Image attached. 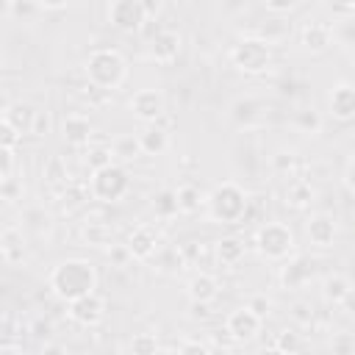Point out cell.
Returning <instances> with one entry per match:
<instances>
[{"instance_id":"27","label":"cell","mask_w":355,"mask_h":355,"mask_svg":"<svg viewBox=\"0 0 355 355\" xmlns=\"http://www.w3.org/2000/svg\"><path fill=\"white\" fill-rule=\"evenodd\" d=\"M175 191H178L180 214H197V211L205 205V194H202L194 183H183V186H178Z\"/></svg>"},{"instance_id":"34","label":"cell","mask_w":355,"mask_h":355,"mask_svg":"<svg viewBox=\"0 0 355 355\" xmlns=\"http://www.w3.org/2000/svg\"><path fill=\"white\" fill-rule=\"evenodd\" d=\"M22 141V133L8 122V119H0V147H14Z\"/></svg>"},{"instance_id":"50","label":"cell","mask_w":355,"mask_h":355,"mask_svg":"<svg viewBox=\"0 0 355 355\" xmlns=\"http://www.w3.org/2000/svg\"><path fill=\"white\" fill-rule=\"evenodd\" d=\"M50 330H53L50 322H42V319L33 324V336H39V338H50Z\"/></svg>"},{"instance_id":"26","label":"cell","mask_w":355,"mask_h":355,"mask_svg":"<svg viewBox=\"0 0 355 355\" xmlns=\"http://www.w3.org/2000/svg\"><path fill=\"white\" fill-rule=\"evenodd\" d=\"M349 286H352V283H349L344 275H338V272H333V275H324V277H322V297H324V302L341 305V300L347 297Z\"/></svg>"},{"instance_id":"47","label":"cell","mask_w":355,"mask_h":355,"mask_svg":"<svg viewBox=\"0 0 355 355\" xmlns=\"http://www.w3.org/2000/svg\"><path fill=\"white\" fill-rule=\"evenodd\" d=\"M341 311H344V313H349V316H355V286H349L347 297L341 300Z\"/></svg>"},{"instance_id":"54","label":"cell","mask_w":355,"mask_h":355,"mask_svg":"<svg viewBox=\"0 0 355 355\" xmlns=\"http://www.w3.org/2000/svg\"><path fill=\"white\" fill-rule=\"evenodd\" d=\"M14 3H17V0H6V6H8V8H11V6H14Z\"/></svg>"},{"instance_id":"52","label":"cell","mask_w":355,"mask_h":355,"mask_svg":"<svg viewBox=\"0 0 355 355\" xmlns=\"http://www.w3.org/2000/svg\"><path fill=\"white\" fill-rule=\"evenodd\" d=\"M305 311H308V308H305V305H297V308H294V316H297V319H300V322H311V316H308V313H305Z\"/></svg>"},{"instance_id":"44","label":"cell","mask_w":355,"mask_h":355,"mask_svg":"<svg viewBox=\"0 0 355 355\" xmlns=\"http://www.w3.org/2000/svg\"><path fill=\"white\" fill-rule=\"evenodd\" d=\"M341 180H344V189L349 194H355V155L344 164V172H341Z\"/></svg>"},{"instance_id":"20","label":"cell","mask_w":355,"mask_h":355,"mask_svg":"<svg viewBox=\"0 0 355 355\" xmlns=\"http://www.w3.org/2000/svg\"><path fill=\"white\" fill-rule=\"evenodd\" d=\"M0 255L11 266L22 263V258H25V239H22L19 227H14V225L3 227V233H0Z\"/></svg>"},{"instance_id":"2","label":"cell","mask_w":355,"mask_h":355,"mask_svg":"<svg viewBox=\"0 0 355 355\" xmlns=\"http://www.w3.org/2000/svg\"><path fill=\"white\" fill-rule=\"evenodd\" d=\"M247 211H250V194L233 183V180H225V183H216L208 194H205V214L211 222L216 225H236V222H244L247 219Z\"/></svg>"},{"instance_id":"49","label":"cell","mask_w":355,"mask_h":355,"mask_svg":"<svg viewBox=\"0 0 355 355\" xmlns=\"http://www.w3.org/2000/svg\"><path fill=\"white\" fill-rule=\"evenodd\" d=\"M64 352H67L64 344H50V341L42 344V355H64Z\"/></svg>"},{"instance_id":"32","label":"cell","mask_w":355,"mask_h":355,"mask_svg":"<svg viewBox=\"0 0 355 355\" xmlns=\"http://www.w3.org/2000/svg\"><path fill=\"white\" fill-rule=\"evenodd\" d=\"M86 164H89L92 172H94V169H103V166H108V164H114V150H111V144L89 147V153H86Z\"/></svg>"},{"instance_id":"11","label":"cell","mask_w":355,"mask_h":355,"mask_svg":"<svg viewBox=\"0 0 355 355\" xmlns=\"http://www.w3.org/2000/svg\"><path fill=\"white\" fill-rule=\"evenodd\" d=\"M327 111L338 122H355V83L341 80L327 94Z\"/></svg>"},{"instance_id":"43","label":"cell","mask_w":355,"mask_h":355,"mask_svg":"<svg viewBox=\"0 0 355 355\" xmlns=\"http://www.w3.org/2000/svg\"><path fill=\"white\" fill-rule=\"evenodd\" d=\"M272 166H275V172H291V166H294V153H286V150L275 153V155H272Z\"/></svg>"},{"instance_id":"23","label":"cell","mask_w":355,"mask_h":355,"mask_svg":"<svg viewBox=\"0 0 355 355\" xmlns=\"http://www.w3.org/2000/svg\"><path fill=\"white\" fill-rule=\"evenodd\" d=\"M316 197V189L311 186V180L305 178H297L286 186V205L288 208H297V211H305Z\"/></svg>"},{"instance_id":"45","label":"cell","mask_w":355,"mask_h":355,"mask_svg":"<svg viewBox=\"0 0 355 355\" xmlns=\"http://www.w3.org/2000/svg\"><path fill=\"white\" fill-rule=\"evenodd\" d=\"M47 133H50V114H47V111H39L31 136H39V139H42V136H47Z\"/></svg>"},{"instance_id":"7","label":"cell","mask_w":355,"mask_h":355,"mask_svg":"<svg viewBox=\"0 0 355 355\" xmlns=\"http://www.w3.org/2000/svg\"><path fill=\"white\" fill-rule=\"evenodd\" d=\"M261 327H263V319L250 305H241V308L230 311L227 319H225V333L233 344H250L261 333Z\"/></svg>"},{"instance_id":"17","label":"cell","mask_w":355,"mask_h":355,"mask_svg":"<svg viewBox=\"0 0 355 355\" xmlns=\"http://www.w3.org/2000/svg\"><path fill=\"white\" fill-rule=\"evenodd\" d=\"M61 136L69 147H86L94 136V128L89 122V116L83 114H67L64 122H61Z\"/></svg>"},{"instance_id":"33","label":"cell","mask_w":355,"mask_h":355,"mask_svg":"<svg viewBox=\"0 0 355 355\" xmlns=\"http://www.w3.org/2000/svg\"><path fill=\"white\" fill-rule=\"evenodd\" d=\"M130 352H136V355H153V352H158L161 349V344H158V338H155V333H136L133 338H130Z\"/></svg>"},{"instance_id":"37","label":"cell","mask_w":355,"mask_h":355,"mask_svg":"<svg viewBox=\"0 0 355 355\" xmlns=\"http://www.w3.org/2000/svg\"><path fill=\"white\" fill-rule=\"evenodd\" d=\"M105 250H108V258H111L114 266H125L128 261H133V252H130L128 241H125V244H111V247H105Z\"/></svg>"},{"instance_id":"36","label":"cell","mask_w":355,"mask_h":355,"mask_svg":"<svg viewBox=\"0 0 355 355\" xmlns=\"http://www.w3.org/2000/svg\"><path fill=\"white\" fill-rule=\"evenodd\" d=\"M330 349H333L336 355H352V352H355V336H349V333L333 336V338H330Z\"/></svg>"},{"instance_id":"16","label":"cell","mask_w":355,"mask_h":355,"mask_svg":"<svg viewBox=\"0 0 355 355\" xmlns=\"http://www.w3.org/2000/svg\"><path fill=\"white\" fill-rule=\"evenodd\" d=\"M300 44L313 55L327 53L333 47V28L324 22H305L300 31Z\"/></svg>"},{"instance_id":"53","label":"cell","mask_w":355,"mask_h":355,"mask_svg":"<svg viewBox=\"0 0 355 355\" xmlns=\"http://www.w3.org/2000/svg\"><path fill=\"white\" fill-rule=\"evenodd\" d=\"M349 69H352V83H355V58H352V67Z\"/></svg>"},{"instance_id":"6","label":"cell","mask_w":355,"mask_h":355,"mask_svg":"<svg viewBox=\"0 0 355 355\" xmlns=\"http://www.w3.org/2000/svg\"><path fill=\"white\" fill-rule=\"evenodd\" d=\"M130 189V175L122 164H108L103 169H94L89 178V191L100 202H119Z\"/></svg>"},{"instance_id":"48","label":"cell","mask_w":355,"mask_h":355,"mask_svg":"<svg viewBox=\"0 0 355 355\" xmlns=\"http://www.w3.org/2000/svg\"><path fill=\"white\" fill-rule=\"evenodd\" d=\"M141 6L147 11V17H158L161 8H164V0H141Z\"/></svg>"},{"instance_id":"30","label":"cell","mask_w":355,"mask_h":355,"mask_svg":"<svg viewBox=\"0 0 355 355\" xmlns=\"http://www.w3.org/2000/svg\"><path fill=\"white\" fill-rule=\"evenodd\" d=\"M294 128H297V133H302V136H316V133L322 130V116H319V111H316V108H302V111H297V114H294Z\"/></svg>"},{"instance_id":"21","label":"cell","mask_w":355,"mask_h":355,"mask_svg":"<svg viewBox=\"0 0 355 355\" xmlns=\"http://www.w3.org/2000/svg\"><path fill=\"white\" fill-rule=\"evenodd\" d=\"M139 141H141L144 155H164V153H166V147H169V133H166L158 122H150V125H144V128H141Z\"/></svg>"},{"instance_id":"40","label":"cell","mask_w":355,"mask_h":355,"mask_svg":"<svg viewBox=\"0 0 355 355\" xmlns=\"http://www.w3.org/2000/svg\"><path fill=\"white\" fill-rule=\"evenodd\" d=\"M247 305H250L261 319H266V316L272 313V300H269L266 294H255V297H250V300H247Z\"/></svg>"},{"instance_id":"4","label":"cell","mask_w":355,"mask_h":355,"mask_svg":"<svg viewBox=\"0 0 355 355\" xmlns=\"http://www.w3.org/2000/svg\"><path fill=\"white\" fill-rule=\"evenodd\" d=\"M272 42L263 36H244L230 47V64L241 75H263L272 67Z\"/></svg>"},{"instance_id":"1","label":"cell","mask_w":355,"mask_h":355,"mask_svg":"<svg viewBox=\"0 0 355 355\" xmlns=\"http://www.w3.org/2000/svg\"><path fill=\"white\" fill-rule=\"evenodd\" d=\"M97 269L94 263H89L86 258H67L61 263H55L47 275V288L61 300V302H72L83 294L97 291Z\"/></svg>"},{"instance_id":"46","label":"cell","mask_w":355,"mask_h":355,"mask_svg":"<svg viewBox=\"0 0 355 355\" xmlns=\"http://www.w3.org/2000/svg\"><path fill=\"white\" fill-rule=\"evenodd\" d=\"M72 0H33V6L36 8H42V11H61V8H67Z\"/></svg>"},{"instance_id":"14","label":"cell","mask_w":355,"mask_h":355,"mask_svg":"<svg viewBox=\"0 0 355 355\" xmlns=\"http://www.w3.org/2000/svg\"><path fill=\"white\" fill-rule=\"evenodd\" d=\"M311 277H313V261H311L308 255H297V258L286 261V266L280 269V286H283L286 291L302 288Z\"/></svg>"},{"instance_id":"13","label":"cell","mask_w":355,"mask_h":355,"mask_svg":"<svg viewBox=\"0 0 355 355\" xmlns=\"http://www.w3.org/2000/svg\"><path fill=\"white\" fill-rule=\"evenodd\" d=\"M128 247H130L136 261H150L161 247V236L153 225H136L128 233Z\"/></svg>"},{"instance_id":"39","label":"cell","mask_w":355,"mask_h":355,"mask_svg":"<svg viewBox=\"0 0 355 355\" xmlns=\"http://www.w3.org/2000/svg\"><path fill=\"white\" fill-rule=\"evenodd\" d=\"M14 155H17V150L14 147H0V180H6V178H11L14 175Z\"/></svg>"},{"instance_id":"42","label":"cell","mask_w":355,"mask_h":355,"mask_svg":"<svg viewBox=\"0 0 355 355\" xmlns=\"http://www.w3.org/2000/svg\"><path fill=\"white\" fill-rule=\"evenodd\" d=\"M261 3H263V8L272 11V14H288V11L297 8L300 0H261Z\"/></svg>"},{"instance_id":"38","label":"cell","mask_w":355,"mask_h":355,"mask_svg":"<svg viewBox=\"0 0 355 355\" xmlns=\"http://www.w3.org/2000/svg\"><path fill=\"white\" fill-rule=\"evenodd\" d=\"M86 194H92V191H89V189H83V186H75V183H69V194H67V191L61 194V200H64V208L69 211V208L80 205V202L86 200Z\"/></svg>"},{"instance_id":"3","label":"cell","mask_w":355,"mask_h":355,"mask_svg":"<svg viewBox=\"0 0 355 355\" xmlns=\"http://www.w3.org/2000/svg\"><path fill=\"white\" fill-rule=\"evenodd\" d=\"M83 72H86V78L94 89L114 92L128 78V61L114 47H94L83 61Z\"/></svg>"},{"instance_id":"19","label":"cell","mask_w":355,"mask_h":355,"mask_svg":"<svg viewBox=\"0 0 355 355\" xmlns=\"http://www.w3.org/2000/svg\"><path fill=\"white\" fill-rule=\"evenodd\" d=\"M36 114H39V108L36 105H31V103H25V100H14V103H6V108H3V119H8L22 136H28V133H33V122H36Z\"/></svg>"},{"instance_id":"10","label":"cell","mask_w":355,"mask_h":355,"mask_svg":"<svg viewBox=\"0 0 355 355\" xmlns=\"http://www.w3.org/2000/svg\"><path fill=\"white\" fill-rule=\"evenodd\" d=\"M67 313H69V319H72L75 324H80V327H97V324L105 319V300H103L97 291L83 294V297L67 302Z\"/></svg>"},{"instance_id":"15","label":"cell","mask_w":355,"mask_h":355,"mask_svg":"<svg viewBox=\"0 0 355 355\" xmlns=\"http://www.w3.org/2000/svg\"><path fill=\"white\" fill-rule=\"evenodd\" d=\"M183 47V36L178 31H158L150 42V58L155 64H172Z\"/></svg>"},{"instance_id":"18","label":"cell","mask_w":355,"mask_h":355,"mask_svg":"<svg viewBox=\"0 0 355 355\" xmlns=\"http://www.w3.org/2000/svg\"><path fill=\"white\" fill-rule=\"evenodd\" d=\"M186 297H189V302L208 305V302H214L219 297V280L211 272H197L186 283Z\"/></svg>"},{"instance_id":"28","label":"cell","mask_w":355,"mask_h":355,"mask_svg":"<svg viewBox=\"0 0 355 355\" xmlns=\"http://www.w3.org/2000/svg\"><path fill=\"white\" fill-rule=\"evenodd\" d=\"M305 347H308V344H305L302 333H300V330H294V327H283V330H277L275 344H272V349H277V352H288V355L302 352Z\"/></svg>"},{"instance_id":"35","label":"cell","mask_w":355,"mask_h":355,"mask_svg":"<svg viewBox=\"0 0 355 355\" xmlns=\"http://www.w3.org/2000/svg\"><path fill=\"white\" fill-rule=\"evenodd\" d=\"M22 191H25V186H22V180H17L14 175L6 178V180H0V197H3L6 202H14L17 197H22Z\"/></svg>"},{"instance_id":"24","label":"cell","mask_w":355,"mask_h":355,"mask_svg":"<svg viewBox=\"0 0 355 355\" xmlns=\"http://www.w3.org/2000/svg\"><path fill=\"white\" fill-rule=\"evenodd\" d=\"M111 150H114V158H116V161H122V164H130V161H136V158H141V155H144L141 141H139V133H136V136H133V133L116 136V139H114V144H111Z\"/></svg>"},{"instance_id":"25","label":"cell","mask_w":355,"mask_h":355,"mask_svg":"<svg viewBox=\"0 0 355 355\" xmlns=\"http://www.w3.org/2000/svg\"><path fill=\"white\" fill-rule=\"evenodd\" d=\"M80 239L92 247H111L114 244V227L105 222H86L80 227Z\"/></svg>"},{"instance_id":"51","label":"cell","mask_w":355,"mask_h":355,"mask_svg":"<svg viewBox=\"0 0 355 355\" xmlns=\"http://www.w3.org/2000/svg\"><path fill=\"white\" fill-rule=\"evenodd\" d=\"M330 6H336L338 11H355V0H330Z\"/></svg>"},{"instance_id":"22","label":"cell","mask_w":355,"mask_h":355,"mask_svg":"<svg viewBox=\"0 0 355 355\" xmlns=\"http://www.w3.org/2000/svg\"><path fill=\"white\" fill-rule=\"evenodd\" d=\"M244 252H247V244L239 239V236H225L214 244V255L222 266H236L244 261Z\"/></svg>"},{"instance_id":"9","label":"cell","mask_w":355,"mask_h":355,"mask_svg":"<svg viewBox=\"0 0 355 355\" xmlns=\"http://www.w3.org/2000/svg\"><path fill=\"white\" fill-rule=\"evenodd\" d=\"M128 105H130V114L139 122H144V125L158 122L166 114V97L158 89H139V92H133Z\"/></svg>"},{"instance_id":"8","label":"cell","mask_w":355,"mask_h":355,"mask_svg":"<svg viewBox=\"0 0 355 355\" xmlns=\"http://www.w3.org/2000/svg\"><path fill=\"white\" fill-rule=\"evenodd\" d=\"M147 19L150 17L141 0H111L108 3V22L122 33H139Z\"/></svg>"},{"instance_id":"12","label":"cell","mask_w":355,"mask_h":355,"mask_svg":"<svg viewBox=\"0 0 355 355\" xmlns=\"http://www.w3.org/2000/svg\"><path fill=\"white\" fill-rule=\"evenodd\" d=\"M305 233H308V241L313 247L327 250L338 239V222L330 214H311V219L305 222Z\"/></svg>"},{"instance_id":"29","label":"cell","mask_w":355,"mask_h":355,"mask_svg":"<svg viewBox=\"0 0 355 355\" xmlns=\"http://www.w3.org/2000/svg\"><path fill=\"white\" fill-rule=\"evenodd\" d=\"M42 175L53 186H69V172H67V164H64L61 155H50L42 166Z\"/></svg>"},{"instance_id":"31","label":"cell","mask_w":355,"mask_h":355,"mask_svg":"<svg viewBox=\"0 0 355 355\" xmlns=\"http://www.w3.org/2000/svg\"><path fill=\"white\" fill-rule=\"evenodd\" d=\"M153 211H155V216H161V219H169V216L180 214V205H178V191H172V189L158 191V194L153 197Z\"/></svg>"},{"instance_id":"41","label":"cell","mask_w":355,"mask_h":355,"mask_svg":"<svg viewBox=\"0 0 355 355\" xmlns=\"http://www.w3.org/2000/svg\"><path fill=\"white\" fill-rule=\"evenodd\" d=\"M178 352H183V355H189V352L208 355V352H211V344H205V341H200V338H186V341L178 344Z\"/></svg>"},{"instance_id":"5","label":"cell","mask_w":355,"mask_h":355,"mask_svg":"<svg viewBox=\"0 0 355 355\" xmlns=\"http://www.w3.org/2000/svg\"><path fill=\"white\" fill-rule=\"evenodd\" d=\"M252 244H255L261 258H266V261H286L294 252L297 239H294V230L288 225H283V222H263L255 230Z\"/></svg>"}]
</instances>
